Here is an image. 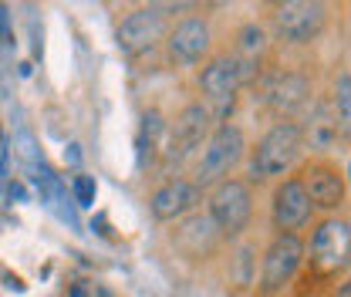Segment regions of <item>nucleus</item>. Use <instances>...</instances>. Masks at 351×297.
<instances>
[{"instance_id":"20e7f679","label":"nucleus","mask_w":351,"mask_h":297,"mask_svg":"<svg viewBox=\"0 0 351 297\" xmlns=\"http://www.w3.org/2000/svg\"><path fill=\"white\" fill-rule=\"evenodd\" d=\"M210 219L217 223V230L223 237H240L247 226H250V219H254V193H250V186L243 182V179H223L217 182L213 189H210Z\"/></svg>"},{"instance_id":"6ab92c4d","label":"nucleus","mask_w":351,"mask_h":297,"mask_svg":"<svg viewBox=\"0 0 351 297\" xmlns=\"http://www.w3.org/2000/svg\"><path fill=\"white\" fill-rule=\"evenodd\" d=\"M71 193H75V203L78 206H91L95 203V179L91 176H75Z\"/></svg>"},{"instance_id":"ddd939ff","label":"nucleus","mask_w":351,"mask_h":297,"mask_svg":"<svg viewBox=\"0 0 351 297\" xmlns=\"http://www.w3.org/2000/svg\"><path fill=\"white\" fill-rule=\"evenodd\" d=\"M213 47V31L206 17H182L166 34V51L176 64H199Z\"/></svg>"},{"instance_id":"9d476101","label":"nucleus","mask_w":351,"mask_h":297,"mask_svg":"<svg viewBox=\"0 0 351 297\" xmlns=\"http://www.w3.org/2000/svg\"><path fill=\"white\" fill-rule=\"evenodd\" d=\"M166 132H169V163H182L206 145L213 132V112L203 102H193L176 115L173 126H166Z\"/></svg>"},{"instance_id":"6e6552de","label":"nucleus","mask_w":351,"mask_h":297,"mask_svg":"<svg viewBox=\"0 0 351 297\" xmlns=\"http://www.w3.org/2000/svg\"><path fill=\"white\" fill-rule=\"evenodd\" d=\"M328 24V7L311 0H287L274 7V31L287 44H311Z\"/></svg>"},{"instance_id":"a211bd4d","label":"nucleus","mask_w":351,"mask_h":297,"mask_svg":"<svg viewBox=\"0 0 351 297\" xmlns=\"http://www.w3.org/2000/svg\"><path fill=\"white\" fill-rule=\"evenodd\" d=\"M14 149H17V156L27 163V169H38V166H44L41 152H38V142H34V135H31V132H17Z\"/></svg>"},{"instance_id":"1a4fd4ad","label":"nucleus","mask_w":351,"mask_h":297,"mask_svg":"<svg viewBox=\"0 0 351 297\" xmlns=\"http://www.w3.org/2000/svg\"><path fill=\"white\" fill-rule=\"evenodd\" d=\"M261 91H263V102L284 119L291 122V115L304 112L311 105V78L294 71V68H274L267 71L261 82Z\"/></svg>"},{"instance_id":"412c9836","label":"nucleus","mask_w":351,"mask_h":297,"mask_svg":"<svg viewBox=\"0 0 351 297\" xmlns=\"http://www.w3.org/2000/svg\"><path fill=\"white\" fill-rule=\"evenodd\" d=\"M10 41V14H7V7L0 3V44Z\"/></svg>"},{"instance_id":"7ed1b4c3","label":"nucleus","mask_w":351,"mask_h":297,"mask_svg":"<svg viewBox=\"0 0 351 297\" xmlns=\"http://www.w3.org/2000/svg\"><path fill=\"white\" fill-rule=\"evenodd\" d=\"M254 75L257 71L247 68V64H240L233 54H217V58H210L203 64V71H199V91H203L206 108L213 112V119H226L230 115L240 88L247 85Z\"/></svg>"},{"instance_id":"5701e85b","label":"nucleus","mask_w":351,"mask_h":297,"mask_svg":"<svg viewBox=\"0 0 351 297\" xmlns=\"http://www.w3.org/2000/svg\"><path fill=\"white\" fill-rule=\"evenodd\" d=\"M338 297H351V281H345V284H341V291H338Z\"/></svg>"},{"instance_id":"39448f33","label":"nucleus","mask_w":351,"mask_h":297,"mask_svg":"<svg viewBox=\"0 0 351 297\" xmlns=\"http://www.w3.org/2000/svg\"><path fill=\"white\" fill-rule=\"evenodd\" d=\"M166 3H145V7H135L122 17L119 31H115V41L125 54H142V51H152L159 41H166L169 34V17H166Z\"/></svg>"},{"instance_id":"f3484780","label":"nucleus","mask_w":351,"mask_h":297,"mask_svg":"<svg viewBox=\"0 0 351 297\" xmlns=\"http://www.w3.org/2000/svg\"><path fill=\"white\" fill-rule=\"evenodd\" d=\"M335 122H338V135L341 139H351V75L341 71L338 82H335Z\"/></svg>"},{"instance_id":"f03ea898","label":"nucleus","mask_w":351,"mask_h":297,"mask_svg":"<svg viewBox=\"0 0 351 297\" xmlns=\"http://www.w3.org/2000/svg\"><path fill=\"white\" fill-rule=\"evenodd\" d=\"M243 152H247L243 132L233 126V122H219V126L210 132L206 145L199 149V159L193 163V182H196L199 189H213L217 182L230 179V172L240 166Z\"/></svg>"},{"instance_id":"f8f14e48","label":"nucleus","mask_w":351,"mask_h":297,"mask_svg":"<svg viewBox=\"0 0 351 297\" xmlns=\"http://www.w3.org/2000/svg\"><path fill=\"white\" fill-rule=\"evenodd\" d=\"M270 216H274V226L280 233H298L311 223V200H307L304 186L298 176H287L274 186V196H270Z\"/></svg>"},{"instance_id":"393cba45","label":"nucleus","mask_w":351,"mask_h":297,"mask_svg":"<svg viewBox=\"0 0 351 297\" xmlns=\"http://www.w3.org/2000/svg\"><path fill=\"white\" fill-rule=\"evenodd\" d=\"M3 149H7V142H3V132H0V152H3Z\"/></svg>"},{"instance_id":"b1692460","label":"nucleus","mask_w":351,"mask_h":297,"mask_svg":"<svg viewBox=\"0 0 351 297\" xmlns=\"http://www.w3.org/2000/svg\"><path fill=\"white\" fill-rule=\"evenodd\" d=\"M345 182H348V186H351V163H348V172H345Z\"/></svg>"},{"instance_id":"dca6fc26","label":"nucleus","mask_w":351,"mask_h":297,"mask_svg":"<svg viewBox=\"0 0 351 297\" xmlns=\"http://www.w3.org/2000/svg\"><path fill=\"white\" fill-rule=\"evenodd\" d=\"M263 47H267V34H263L257 24H243V27L237 31L233 58H237L240 64H247V68H254V71H257V58L263 54Z\"/></svg>"},{"instance_id":"4be33fe9","label":"nucleus","mask_w":351,"mask_h":297,"mask_svg":"<svg viewBox=\"0 0 351 297\" xmlns=\"http://www.w3.org/2000/svg\"><path fill=\"white\" fill-rule=\"evenodd\" d=\"M3 176H7V152H0V203H3Z\"/></svg>"},{"instance_id":"2eb2a0df","label":"nucleus","mask_w":351,"mask_h":297,"mask_svg":"<svg viewBox=\"0 0 351 297\" xmlns=\"http://www.w3.org/2000/svg\"><path fill=\"white\" fill-rule=\"evenodd\" d=\"M219 237H223V233L217 230V223L210 219V213H193V216H186V219L179 223L173 243L182 250V247L193 240V247L186 250V257H206V254H213V250H217Z\"/></svg>"},{"instance_id":"aec40b11","label":"nucleus","mask_w":351,"mask_h":297,"mask_svg":"<svg viewBox=\"0 0 351 297\" xmlns=\"http://www.w3.org/2000/svg\"><path fill=\"white\" fill-rule=\"evenodd\" d=\"M71 297H112V291L105 284H95V281H78L71 287Z\"/></svg>"},{"instance_id":"4468645a","label":"nucleus","mask_w":351,"mask_h":297,"mask_svg":"<svg viewBox=\"0 0 351 297\" xmlns=\"http://www.w3.org/2000/svg\"><path fill=\"white\" fill-rule=\"evenodd\" d=\"M203 203V189L193 179H169L149 196V213L159 223H179Z\"/></svg>"},{"instance_id":"f257e3e1","label":"nucleus","mask_w":351,"mask_h":297,"mask_svg":"<svg viewBox=\"0 0 351 297\" xmlns=\"http://www.w3.org/2000/svg\"><path fill=\"white\" fill-rule=\"evenodd\" d=\"M301 152H304L301 126H298V122H284V119L274 122V126L261 135V142L250 149V163H247L250 179H254V182H267V179H274V176L291 172L298 166Z\"/></svg>"},{"instance_id":"9b49d317","label":"nucleus","mask_w":351,"mask_h":297,"mask_svg":"<svg viewBox=\"0 0 351 297\" xmlns=\"http://www.w3.org/2000/svg\"><path fill=\"white\" fill-rule=\"evenodd\" d=\"M298 179H301L307 200H311V210H321V213L341 210L348 182H345V172L338 169L335 163H328V159H311Z\"/></svg>"},{"instance_id":"423d86ee","label":"nucleus","mask_w":351,"mask_h":297,"mask_svg":"<svg viewBox=\"0 0 351 297\" xmlns=\"http://www.w3.org/2000/svg\"><path fill=\"white\" fill-rule=\"evenodd\" d=\"M311 263L321 274H341L351 263V223L341 216H328L317 223L311 237Z\"/></svg>"},{"instance_id":"0eeeda50","label":"nucleus","mask_w":351,"mask_h":297,"mask_svg":"<svg viewBox=\"0 0 351 297\" xmlns=\"http://www.w3.org/2000/svg\"><path fill=\"white\" fill-rule=\"evenodd\" d=\"M301 263H304V240L298 233H277L270 240V247L263 250L261 291L263 294L284 291L294 281V274L301 270Z\"/></svg>"}]
</instances>
